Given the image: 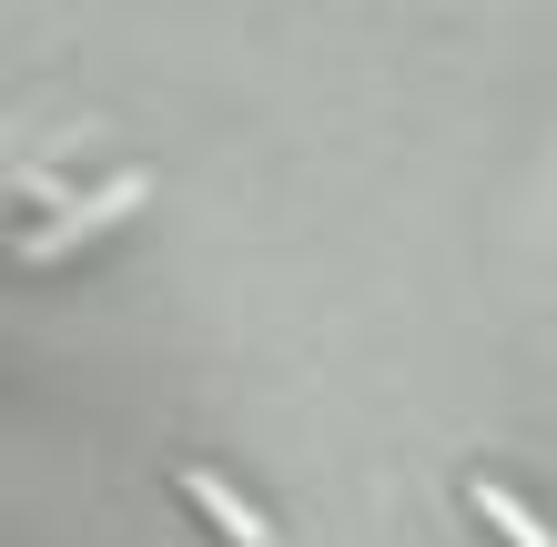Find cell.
I'll use <instances>...</instances> for the list:
<instances>
[{
	"mask_svg": "<svg viewBox=\"0 0 557 547\" xmlns=\"http://www.w3.org/2000/svg\"><path fill=\"white\" fill-rule=\"evenodd\" d=\"M183 497L193 507H203V518L223 527V537H234V547H274V527H264V507H244L234 487H223V476L213 467H183Z\"/></svg>",
	"mask_w": 557,
	"mask_h": 547,
	"instance_id": "7a4b0ae2",
	"label": "cell"
},
{
	"mask_svg": "<svg viewBox=\"0 0 557 547\" xmlns=\"http://www.w3.org/2000/svg\"><path fill=\"white\" fill-rule=\"evenodd\" d=\"M143 192H152V173H112L102 192H82L72 213H51L41 234H21V264H61V253H72L82 234H102V223H122V213L143 203Z\"/></svg>",
	"mask_w": 557,
	"mask_h": 547,
	"instance_id": "6da1fadb",
	"label": "cell"
},
{
	"mask_svg": "<svg viewBox=\"0 0 557 547\" xmlns=\"http://www.w3.org/2000/svg\"><path fill=\"white\" fill-rule=\"evenodd\" d=\"M467 507H476V518H486V527H497L507 547H557V537H547V527L528 518V507H517V497L497 487V476H467Z\"/></svg>",
	"mask_w": 557,
	"mask_h": 547,
	"instance_id": "3957f363",
	"label": "cell"
}]
</instances>
